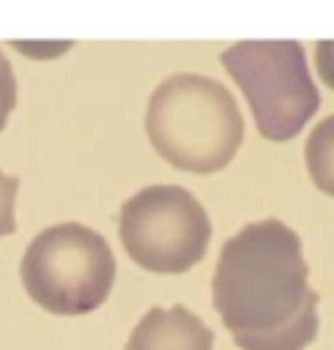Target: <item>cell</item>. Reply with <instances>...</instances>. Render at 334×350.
<instances>
[{"label":"cell","mask_w":334,"mask_h":350,"mask_svg":"<svg viewBox=\"0 0 334 350\" xmlns=\"http://www.w3.org/2000/svg\"><path fill=\"white\" fill-rule=\"evenodd\" d=\"M126 350H214V331L186 306H153L134 325Z\"/></svg>","instance_id":"cell-6"},{"label":"cell","mask_w":334,"mask_h":350,"mask_svg":"<svg viewBox=\"0 0 334 350\" xmlns=\"http://www.w3.org/2000/svg\"><path fill=\"white\" fill-rule=\"evenodd\" d=\"M19 276L41 309L52 314H88L112 290L115 257L96 230L63 221L41 230L27 243Z\"/></svg>","instance_id":"cell-3"},{"label":"cell","mask_w":334,"mask_h":350,"mask_svg":"<svg viewBox=\"0 0 334 350\" xmlns=\"http://www.w3.org/2000/svg\"><path fill=\"white\" fill-rule=\"evenodd\" d=\"M214 306L241 350H307L318 336V293L301 238L279 219L241 227L219 252Z\"/></svg>","instance_id":"cell-1"},{"label":"cell","mask_w":334,"mask_h":350,"mask_svg":"<svg viewBox=\"0 0 334 350\" xmlns=\"http://www.w3.org/2000/svg\"><path fill=\"white\" fill-rule=\"evenodd\" d=\"M126 254L153 273H183L205 257L211 219L181 186H148L129 197L118 216Z\"/></svg>","instance_id":"cell-5"},{"label":"cell","mask_w":334,"mask_h":350,"mask_svg":"<svg viewBox=\"0 0 334 350\" xmlns=\"http://www.w3.org/2000/svg\"><path fill=\"white\" fill-rule=\"evenodd\" d=\"M16 189H19V180L0 170V238L11 235L16 230V219H14Z\"/></svg>","instance_id":"cell-8"},{"label":"cell","mask_w":334,"mask_h":350,"mask_svg":"<svg viewBox=\"0 0 334 350\" xmlns=\"http://www.w3.org/2000/svg\"><path fill=\"white\" fill-rule=\"evenodd\" d=\"M304 159L312 183L329 197H334V115L323 118L315 126L304 145Z\"/></svg>","instance_id":"cell-7"},{"label":"cell","mask_w":334,"mask_h":350,"mask_svg":"<svg viewBox=\"0 0 334 350\" xmlns=\"http://www.w3.org/2000/svg\"><path fill=\"white\" fill-rule=\"evenodd\" d=\"M145 131L164 161L208 175L227 167L238 153L244 118L222 82L203 74H172L151 93Z\"/></svg>","instance_id":"cell-2"},{"label":"cell","mask_w":334,"mask_h":350,"mask_svg":"<svg viewBox=\"0 0 334 350\" xmlns=\"http://www.w3.org/2000/svg\"><path fill=\"white\" fill-rule=\"evenodd\" d=\"M14 104H16V79H14V68H11L8 57H5L3 49H0V131H3V126H5V120H8V115H11V109H14Z\"/></svg>","instance_id":"cell-9"},{"label":"cell","mask_w":334,"mask_h":350,"mask_svg":"<svg viewBox=\"0 0 334 350\" xmlns=\"http://www.w3.org/2000/svg\"><path fill=\"white\" fill-rule=\"evenodd\" d=\"M315 68L326 88L334 90V41H318L315 44Z\"/></svg>","instance_id":"cell-10"},{"label":"cell","mask_w":334,"mask_h":350,"mask_svg":"<svg viewBox=\"0 0 334 350\" xmlns=\"http://www.w3.org/2000/svg\"><path fill=\"white\" fill-rule=\"evenodd\" d=\"M219 60L244 90L257 131L271 142L293 139L320 107L304 46L296 41H241Z\"/></svg>","instance_id":"cell-4"}]
</instances>
